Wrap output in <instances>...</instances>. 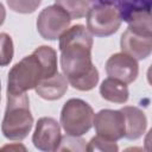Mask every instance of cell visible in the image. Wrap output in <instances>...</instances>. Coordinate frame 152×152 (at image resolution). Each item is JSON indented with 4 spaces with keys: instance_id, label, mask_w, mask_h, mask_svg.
Here are the masks:
<instances>
[{
    "instance_id": "obj_6",
    "label": "cell",
    "mask_w": 152,
    "mask_h": 152,
    "mask_svg": "<svg viewBox=\"0 0 152 152\" xmlns=\"http://www.w3.org/2000/svg\"><path fill=\"white\" fill-rule=\"evenodd\" d=\"M70 17L57 5L42 10L37 18V31L46 40H56L70 26Z\"/></svg>"
},
{
    "instance_id": "obj_11",
    "label": "cell",
    "mask_w": 152,
    "mask_h": 152,
    "mask_svg": "<svg viewBox=\"0 0 152 152\" xmlns=\"http://www.w3.org/2000/svg\"><path fill=\"white\" fill-rule=\"evenodd\" d=\"M125 116V138L137 140L146 131L147 119L145 113L134 106H125L120 109Z\"/></svg>"
},
{
    "instance_id": "obj_15",
    "label": "cell",
    "mask_w": 152,
    "mask_h": 152,
    "mask_svg": "<svg viewBox=\"0 0 152 152\" xmlns=\"http://www.w3.org/2000/svg\"><path fill=\"white\" fill-rule=\"evenodd\" d=\"M55 5L63 8L71 20L86 17L89 10L88 0H55Z\"/></svg>"
},
{
    "instance_id": "obj_20",
    "label": "cell",
    "mask_w": 152,
    "mask_h": 152,
    "mask_svg": "<svg viewBox=\"0 0 152 152\" xmlns=\"http://www.w3.org/2000/svg\"><path fill=\"white\" fill-rule=\"evenodd\" d=\"M87 148L86 141L80 138V137H74V135H65L62 137L61 144L57 148V151H63V150H69V151H84Z\"/></svg>"
},
{
    "instance_id": "obj_14",
    "label": "cell",
    "mask_w": 152,
    "mask_h": 152,
    "mask_svg": "<svg viewBox=\"0 0 152 152\" xmlns=\"http://www.w3.org/2000/svg\"><path fill=\"white\" fill-rule=\"evenodd\" d=\"M127 24L129 30L144 36H152L151 26V11L150 10H135L129 12L122 18Z\"/></svg>"
},
{
    "instance_id": "obj_10",
    "label": "cell",
    "mask_w": 152,
    "mask_h": 152,
    "mask_svg": "<svg viewBox=\"0 0 152 152\" xmlns=\"http://www.w3.org/2000/svg\"><path fill=\"white\" fill-rule=\"evenodd\" d=\"M121 52L137 61L147 58L152 51V36H144L127 28L120 39Z\"/></svg>"
},
{
    "instance_id": "obj_3",
    "label": "cell",
    "mask_w": 152,
    "mask_h": 152,
    "mask_svg": "<svg viewBox=\"0 0 152 152\" xmlns=\"http://www.w3.org/2000/svg\"><path fill=\"white\" fill-rule=\"evenodd\" d=\"M33 116L30 110V100L26 93L7 94L6 109L1 122V132L8 140H24L31 132Z\"/></svg>"
},
{
    "instance_id": "obj_17",
    "label": "cell",
    "mask_w": 152,
    "mask_h": 152,
    "mask_svg": "<svg viewBox=\"0 0 152 152\" xmlns=\"http://www.w3.org/2000/svg\"><path fill=\"white\" fill-rule=\"evenodd\" d=\"M14 55L13 40L12 37L6 33H0V66H6L11 63Z\"/></svg>"
},
{
    "instance_id": "obj_4",
    "label": "cell",
    "mask_w": 152,
    "mask_h": 152,
    "mask_svg": "<svg viewBox=\"0 0 152 152\" xmlns=\"http://www.w3.org/2000/svg\"><path fill=\"white\" fill-rule=\"evenodd\" d=\"M94 110L81 99L68 100L61 110V125L68 135L81 137L93 127Z\"/></svg>"
},
{
    "instance_id": "obj_13",
    "label": "cell",
    "mask_w": 152,
    "mask_h": 152,
    "mask_svg": "<svg viewBox=\"0 0 152 152\" xmlns=\"http://www.w3.org/2000/svg\"><path fill=\"white\" fill-rule=\"evenodd\" d=\"M100 94L102 99L113 103H125L129 96L127 84L112 77L102 81L100 86Z\"/></svg>"
},
{
    "instance_id": "obj_1",
    "label": "cell",
    "mask_w": 152,
    "mask_h": 152,
    "mask_svg": "<svg viewBox=\"0 0 152 152\" xmlns=\"http://www.w3.org/2000/svg\"><path fill=\"white\" fill-rule=\"evenodd\" d=\"M61 68L68 83L81 91L95 88L99 82V70L91 61L93 34L86 26H69L59 36Z\"/></svg>"
},
{
    "instance_id": "obj_16",
    "label": "cell",
    "mask_w": 152,
    "mask_h": 152,
    "mask_svg": "<svg viewBox=\"0 0 152 152\" xmlns=\"http://www.w3.org/2000/svg\"><path fill=\"white\" fill-rule=\"evenodd\" d=\"M99 4H109L118 7L121 18L135 10H150L151 0H97Z\"/></svg>"
},
{
    "instance_id": "obj_12",
    "label": "cell",
    "mask_w": 152,
    "mask_h": 152,
    "mask_svg": "<svg viewBox=\"0 0 152 152\" xmlns=\"http://www.w3.org/2000/svg\"><path fill=\"white\" fill-rule=\"evenodd\" d=\"M68 81L64 75L57 72L51 77L42 80L37 87L34 88L36 93L38 96H40L44 100L48 101H55L61 97L66 93L68 90Z\"/></svg>"
},
{
    "instance_id": "obj_8",
    "label": "cell",
    "mask_w": 152,
    "mask_h": 152,
    "mask_svg": "<svg viewBox=\"0 0 152 152\" xmlns=\"http://www.w3.org/2000/svg\"><path fill=\"white\" fill-rule=\"evenodd\" d=\"M61 139V127L57 120L50 116H43L38 119L32 135V142L36 148L45 152L57 151Z\"/></svg>"
},
{
    "instance_id": "obj_22",
    "label": "cell",
    "mask_w": 152,
    "mask_h": 152,
    "mask_svg": "<svg viewBox=\"0 0 152 152\" xmlns=\"http://www.w3.org/2000/svg\"><path fill=\"white\" fill-rule=\"evenodd\" d=\"M5 148H10V150H25V147H24V146H21V145H15V146H5V147H2V150H5Z\"/></svg>"
},
{
    "instance_id": "obj_2",
    "label": "cell",
    "mask_w": 152,
    "mask_h": 152,
    "mask_svg": "<svg viewBox=\"0 0 152 152\" xmlns=\"http://www.w3.org/2000/svg\"><path fill=\"white\" fill-rule=\"evenodd\" d=\"M57 72L56 50L49 45H42L11 68L7 78V94L19 95L34 89L42 80Z\"/></svg>"
},
{
    "instance_id": "obj_23",
    "label": "cell",
    "mask_w": 152,
    "mask_h": 152,
    "mask_svg": "<svg viewBox=\"0 0 152 152\" xmlns=\"http://www.w3.org/2000/svg\"><path fill=\"white\" fill-rule=\"evenodd\" d=\"M0 93H1V83H0ZM0 100H1V94H0Z\"/></svg>"
},
{
    "instance_id": "obj_7",
    "label": "cell",
    "mask_w": 152,
    "mask_h": 152,
    "mask_svg": "<svg viewBox=\"0 0 152 152\" xmlns=\"http://www.w3.org/2000/svg\"><path fill=\"white\" fill-rule=\"evenodd\" d=\"M93 125L100 137L113 141L125 138V116L120 109H101L94 115Z\"/></svg>"
},
{
    "instance_id": "obj_9",
    "label": "cell",
    "mask_w": 152,
    "mask_h": 152,
    "mask_svg": "<svg viewBox=\"0 0 152 152\" xmlns=\"http://www.w3.org/2000/svg\"><path fill=\"white\" fill-rule=\"evenodd\" d=\"M106 72L109 77L119 80L126 84L137 80L139 74V65L137 59L124 53H113L106 62Z\"/></svg>"
},
{
    "instance_id": "obj_18",
    "label": "cell",
    "mask_w": 152,
    "mask_h": 152,
    "mask_svg": "<svg viewBox=\"0 0 152 152\" xmlns=\"http://www.w3.org/2000/svg\"><path fill=\"white\" fill-rule=\"evenodd\" d=\"M87 151H102V152H116L119 150L115 141L106 139L100 135H95L90 139V141L87 145Z\"/></svg>"
},
{
    "instance_id": "obj_21",
    "label": "cell",
    "mask_w": 152,
    "mask_h": 152,
    "mask_svg": "<svg viewBox=\"0 0 152 152\" xmlns=\"http://www.w3.org/2000/svg\"><path fill=\"white\" fill-rule=\"evenodd\" d=\"M5 18H6V10H5L4 5L0 2V26L4 24V21H5Z\"/></svg>"
},
{
    "instance_id": "obj_5",
    "label": "cell",
    "mask_w": 152,
    "mask_h": 152,
    "mask_svg": "<svg viewBox=\"0 0 152 152\" xmlns=\"http://www.w3.org/2000/svg\"><path fill=\"white\" fill-rule=\"evenodd\" d=\"M87 30L96 37L114 34L122 21L121 13L114 5L96 4L87 12Z\"/></svg>"
},
{
    "instance_id": "obj_19",
    "label": "cell",
    "mask_w": 152,
    "mask_h": 152,
    "mask_svg": "<svg viewBox=\"0 0 152 152\" xmlns=\"http://www.w3.org/2000/svg\"><path fill=\"white\" fill-rule=\"evenodd\" d=\"M6 1L10 10L21 14L33 13L42 2V0H6Z\"/></svg>"
}]
</instances>
